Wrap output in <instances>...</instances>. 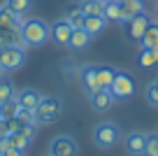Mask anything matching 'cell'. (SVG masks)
I'll list each match as a JSON object with an SVG mask.
<instances>
[{"label": "cell", "mask_w": 158, "mask_h": 156, "mask_svg": "<svg viewBox=\"0 0 158 156\" xmlns=\"http://www.w3.org/2000/svg\"><path fill=\"white\" fill-rule=\"evenodd\" d=\"M21 42L26 47H40L44 44L47 40L51 37V28L47 21L37 19V16H30V19H23L21 21Z\"/></svg>", "instance_id": "1"}, {"label": "cell", "mask_w": 158, "mask_h": 156, "mask_svg": "<svg viewBox=\"0 0 158 156\" xmlns=\"http://www.w3.org/2000/svg\"><path fill=\"white\" fill-rule=\"evenodd\" d=\"M63 114V102L56 96H42L40 105L35 107V121L37 124H54Z\"/></svg>", "instance_id": "2"}, {"label": "cell", "mask_w": 158, "mask_h": 156, "mask_svg": "<svg viewBox=\"0 0 158 156\" xmlns=\"http://www.w3.org/2000/svg\"><path fill=\"white\" fill-rule=\"evenodd\" d=\"M121 137H123L121 135V128L114 121H100L98 126L93 128V142L100 149H112Z\"/></svg>", "instance_id": "3"}, {"label": "cell", "mask_w": 158, "mask_h": 156, "mask_svg": "<svg viewBox=\"0 0 158 156\" xmlns=\"http://www.w3.org/2000/svg\"><path fill=\"white\" fill-rule=\"evenodd\" d=\"M26 63V49L23 44H12V47H0V68L5 72L23 68Z\"/></svg>", "instance_id": "4"}, {"label": "cell", "mask_w": 158, "mask_h": 156, "mask_svg": "<svg viewBox=\"0 0 158 156\" xmlns=\"http://www.w3.org/2000/svg\"><path fill=\"white\" fill-rule=\"evenodd\" d=\"M109 91H112V96L116 98V100H126V98H130L135 93V79H133V75L126 72V70H116V77H114Z\"/></svg>", "instance_id": "5"}, {"label": "cell", "mask_w": 158, "mask_h": 156, "mask_svg": "<svg viewBox=\"0 0 158 156\" xmlns=\"http://www.w3.org/2000/svg\"><path fill=\"white\" fill-rule=\"evenodd\" d=\"M123 24H126V37H128L130 42H139L142 35H144V30H147V26L151 24V19H149V14L142 10L135 16H130L128 21H123Z\"/></svg>", "instance_id": "6"}, {"label": "cell", "mask_w": 158, "mask_h": 156, "mask_svg": "<svg viewBox=\"0 0 158 156\" xmlns=\"http://www.w3.org/2000/svg\"><path fill=\"white\" fill-rule=\"evenodd\" d=\"M79 142L70 135H56L51 140V156H77Z\"/></svg>", "instance_id": "7"}, {"label": "cell", "mask_w": 158, "mask_h": 156, "mask_svg": "<svg viewBox=\"0 0 158 156\" xmlns=\"http://www.w3.org/2000/svg\"><path fill=\"white\" fill-rule=\"evenodd\" d=\"M89 102H91V107H93L95 112H107V110H112L116 98L112 96L109 89H98V91L89 93Z\"/></svg>", "instance_id": "8"}, {"label": "cell", "mask_w": 158, "mask_h": 156, "mask_svg": "<svg viewBox=\"0 0 158 156\" xmlns=\"http://www.w3.org/2000/svg\"><path fill=\"white\" fill-rule=\"evenodd\" d=\"M72 30H74V28L70 26L68 19H58L56 24H51V40H54L58 47H68Z\"/></svg>", "instance_id": "9"}, {"label": "cell", "mask_w": 158, "mask_h": 156, "mask_svg": "<svg viewBox=\"0 0 158 156\" xmlns=\"http://www.w3.org/2000/svg\"><path fill=\"white\" fill-rule=\"evenodd\" d=\"M144 147H147V135L139 131H133L126 135V151L130 156H144Z\"/></svg>", "instance_id": "10"}, {"label": "cell", "mask_w": 158, "mask_h": 156, "mask_svg": "<svg viewBox=\"0 0 158 156\" xmlns=\"http://www.w3.org/2000/svg\"><path fill=\"white\" fill-rule=\"evenodd\" d=\"M42 100V93L37 89H23V91L16 93V102H19V107H28V110H35Z\"/></svg>", "instance_id": "11"}, {"label": "cell", "mask_w": 158, "mask_h": 156, "mask_svg": "<svg viewBox=\"0 0 158 156\" xmlns=\"http://www.w3.org/2000/svg\"><path fill=\"white\" fill-rule=\"evenodd\" d=\"M79 82L84 86L86 93L98 91V82H95V65H81L79 68Z\"/></svg>", "instance_id": "12"}, {"label": "cell", "mask_w": 158, "mask_h": 156, "mask_svg": "<svg viewBox=\"0 0 158 156\" xmlns=\"http://www.w3.org/2000/svg\"><path fill=\"white\" fill-rule=\"evenodd\" d=\"M114 77H116V68H112V65H100V68H95L98 89H109L112 82H114Z\"/></svg>", "instance_id": "13"}, {"label": "cell", "mask_w": 158, "mask_h": 156, "mask_svg": "<svg viewBox=\"0 0 158 156\" xmlns=\"http://www.w3.org/2000/svg\"><path fill=\"white\" fill-rule=\"evenodd\" d=\"M107 24H109V21L105 19L102 14H98V16H86V21H84V30L91 35V37H95V35H100L105 28H107Z\"/></svg>", "instance_id": "14"}, {"label": "cell", "mask_w": 158, "mask_h": 156, "mask_svg": "<svg viewBox=\"0 0 158 156\" xmlns=\"http://www.w3.org/2000/svg\"><path fill=\"white\" fill-rule=\"evenodd\" d=\"M91 40H93V37H91V35L86 33L84 28H74V30H72V35H70L68 47H70V49H77V51H79V49H86V47H89Z\"/></svg>", "instance_id": "15"}, {"label": "cell", "mask_w": 158, "mask_h": 156, "mask_svg": "<svg viewBox=\"0 0 158 156\" xmlns=\"http://www.w3.org/2000/svg\"><path fill=\"white\" fill-rule=\"evenodd\" d=\"M137 63L142 68H153L158 63V47H139Z\"/></svg>", "instance_id": "16"}, {"label": "cell", "mask_w": 158, "mask_h": 156, "mask_svg": "<svg viewBox=\"0 0 158 156\" xmlns=\"http://www.w3.org/2000/svg\"><path fill=\"white\" fill-rule=\"evenodd\" d=\"M121 2V16L123 21H128L130 16H135L137 12L144 10V0H118Z\"/></svg>", "instance_id": "17"}, {"label": "cell", "mask_w": 158, "mask_h": 156, "mask_svg": "<svg viewBox=\"0 0 158 156\" xmlns=\"http://www.w3.org/2000/svg\"><path fill=\"white\" fill-rule=\"evenodd\" d=\"M0 28H21V16H16L5 5H0Z\"/></svg>", "instance_id": "18"}, {"label": "cell", "mask_w": 158, "mask_h": 156, "mask_svg": "<svg viewBox=\"0 0 158 156\" xmlns=\"http://www.w3.org/2000/svg\"><path fill=\"white\" fill-rule=\"evenodd\" d=\"M12 44H23L21 42V30L19 28H0V47H12Z\"/></svg>", "instance_id": "19"}, {"label": "cell", "mask_w": 158, "mask_h": 156, "mask_svg": "<svg viewBox=\"0 0 158 156\" xmlns=\"http://www.w3.org/2000/svg\"><path fill=\"white\" fill-rule=\"evenodd\" d=\"M79 10L86 16H98L105 12V2L102 0H79Z\"/></svg>", "instance_id": "20"}, {"label": "cell", "mask_w": 158, "mask_h": 156, "mask_svg": "<svg viewBox=\"0 0 158 156\" xmlns=\"http://www.w3.org/2000/svg\"><path fill=\"white\" fill-rule=\"evenodd\" d=\"M137 44L139 47H158V21L147 26V30H144L142 40H139Z\"/></svg>", "instance_id": "21"}, {"label": "cell", "mask_w": 158, "mask_h": 156, "mask_svg": "<svg viewBox=\"0 0 158 156\" xmlns=\"http://www.w3.org/2000/svg\"><path fill=\"white\" fill-rule=\"evenodd\" d=\"M102 16L107 21H123V16H121V2H118V0H109V2H105Z\"/></svg>", "instance_id": "22"}, {"label": "cell", "mask_w": 158, "mask_h": 156, "mask_svg": "<svg viewBox=\"0 0 158 156\" xmlns=\"http://www.w3.org/2000/svg\"><path fill=\"white\" fill-rule=\"evenodd\" d=\"M5 7L12 10L16 16H23L26 12L33 7V0H5Z\"/></svg>", "instance_id": "23"}, {"label": "cell", "mask_w": 158, "mask_h": 156, "mask_svg": "<svg viewBox=\"0 0 158 156\" xmlns=\"http://www.w3.org/2000/svg\"><path fill=\"white\" fill-rule=\"evenodd\" d=\"M16 112H19V102H16V98H12V100L2 102V110H0V117L2 119H14Z\"/></svg>", "instance_id": "24"}, {"label": "cell", "mask_w": 158, "mask_h": 156, "mask_svg": "<svg viewBox=\"0 0 158 156\" xmlns=\"http://www.w3.org/2000/svg\"><path fill=\"white\" fill-rule=\"evenodd\" d=\"M12 98H16L14 86H12L7 79H0V102H7V100H12Z\"/></svg>", "instance_id": "25"}, {"label": "cell", "mask_w": 158, "mask_h": 156, "mask_svg": "<svg viewBox=\"0 0 158 156\" xmlns=\"http://www.w3.org/2000/svg\"><path fill=\"white\" fill-rule=\"evenodd\" d=\"M144 98H147V102L151 105V107H158V84L156 82L147 84V89H144Z\"/></svg>", "instance_id": "26"}, {"label": "cell", "mask_w": 158, "mask_h": 156, "mask_svg": "<svg viewBox=\"0 0 158 156\" xmlns=\"http://www.w3.org/2000/svg\"><path fill=\"white\" fill-rule=\"evenodd\" d=\"M144 156H158V133H149V135H147Z\"/></svg>", "instance_id": "27"}, {"label": "cell", "mask_w": 158, "mask_h": 156, "mask_svg": "<svg viewBox=\"0 0 158 156\" xmlns=\"http://www.w3.org/2000/svg\"><path fill=\"white\" fill-rule=\"evenodd\" d=\"M10 142H12V147H14V149H19V151H26V149H28V145H30V140H28V137H23L21 133L10 135Z\"/></svg>", "instance_id": "28"}, {"label": "cell", "mask_w": 158, "mask_h": 156, "mask_svg": "<svg viewBox=\"0 0 158 156\" xmlns=\"http://www.w3.org/2000/svg\"><path fill=\"white\" fill-rule=\"evenodd\" d=\"M16 119H19L21 124H37L35 121V110H28V107H19Z\"/></svg>", "instance_id": "29"}, {"label": "cell", "mask_w": 158, "mask_h": 156, "mask_svg": "<svg viewBox=\"0 0 158 156\" xmlns=\"http://www.w3.org/2000/svg\"><path fill=\"white\" fill-rule=\"evenodd\" d=\"M21 135L33 142L35 135H37V124H23V126H21Z\"/></svg>", "instance_id": "30"}, {"label": "cell", "mask_w": 158, "mask_h": 156, "mask_svg": "<svg viewBox=\"0 0 158 156\" xmlns=\"http://www.w3.org/2000/svg\"><path fill=\"white\" fill-rule=\"evenodd\" d=\"M7 121V131H10V135H14V133H21V126H23V124L19 121V119H5Z\"/></svg>", "instance_id": "31"}, {"label": "cell", "mask_w": 158, "mask_h": 156, "mask_svg": "<svg viewBox=\"0 0 158 156\" xmlns=\"http://www.w3.org/2000/svg\"><path fill=\"white\" fill-rule=\"evenodd\" d=\"M26 151H19V149H14V147H10V149H5L2 151V156H23Z\"/></svg>", "instance_id": "32"}, {"label": "cell", "mask_w": 158, "mask_h": 156, "mask_svg": "<svg viewBox=\"0 0 158 156\" xmlns=\"http://www.w3.org/2000/svg\"><path fill=\"white\" fill-rule=\"evenodd\" d=\"M12 147V142H10V135H5V137H0V151H5V149H10Z\"/></svg>", "instance_id": "33"}, {"label": "cell", "mask_w": 158, "mask_h": 156, "mask_svg": "<svg viewBox=\"0 0 158 156\" xmlns=\"http://www.w3.org/2000/svg\"><path fill=\"white\" fill-rule=\"evenodd\" d=\"M5 135H10V131H7V121H5V119H0V137H5Z\"/></svg>", "instance_id": "34"}, {"label": "cell", "mask_w": 158, "mask_h": 156, "mask_svg": "<svg viewBox=\"0 0 158 156\" xmlns=\"http://www.w3.org/2000/svg\"><path fill=\"white\" fill-rule=\"evenodd\" d=\"M2 72H5V70H2V68H0V77H2Z\"/></svg>", "instance_id": "35"}, {"label": "cell", "mask_w": 158, "mask_h": 156, "mask_svg": "<svg viewBox=\"0 0 158 156\" xmlns=\"http://www.w3.org/2000/svg\"><path fill=\"white\" fill-rule=\"evenodd\" d=\"M153 82H156V84H158V75H156V79H153Z\"/></svg>", "instance_id": "36"}, {"label": "cell", "mask_w": 158, "mask_h": 156, "mask_svg": "<svg viewBox=\"0 0 158 156\" xmlns=\"http://www.w3.org/2000/svg\"><path fill=\"white\" fill-rule=\"evenodd\" d=\"M156 21H158V10H156Z\"/></svg>", "instance_id": "37"}, {"label": "cell", "mask_w": 158, "mask_h": 156, "mask_svg": "<svg viewBox=\"0 0 158 156\" xmlns=\"http://www.w3.org/2000/svg\"><path fill=\"white\" fill-rule=\"evenodd\" d=\"M0 110H2V102H0ZM0 119H2V117H0Z\"/></svg>", "instance_id": "38"}, {"label": "cell", "mask_w": 158, "mask_h": 156, "mask_svg": "<svg viewBox=\"0 0 158 156\" xmlns=\"http://www.w3.org/2000/svg\"><path fill=\"white\" fill-rule=\"evenodd\" d=\"M102 2H109V0H102Z\"/></svg>", "instance_id": "39"}, {"label": "cell", "mask_w": 158, "mask_h": 156, "mask_svg": "<svg viewBox=\"0 0 158 156\" xmlns=\"http://www.w3.org/2000/svg\"><path fill=\"white\" fill-rule=\"evenodd\" d=\"M0 156H2V151H0Z\"/></svg>", "instance_id": "40"}]
</instances>
